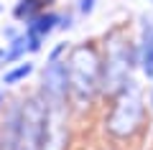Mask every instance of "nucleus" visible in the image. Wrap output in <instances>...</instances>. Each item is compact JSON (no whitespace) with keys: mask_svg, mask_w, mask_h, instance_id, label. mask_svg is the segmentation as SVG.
<instances>
[{"mask_svg":"<svg viewBox=\"0 0 153 150\" xmlns=\"http://www.w3.org/2000/svg\"><path fill=\"white\" fill-rule=\"evenodd\" d=\"M46 117L49 109L46 102H28L26 109L18 115L16 125H13V143L10 150H44L46 140Z\"/></svg>","mask_w":153,"mask_h":150,"instance_id":"nucleus-1","label":"nucleus"},{"mask_svg":"<svg viewBox=\"0 0 153 150\" xmlns=\"http://www.w3.org/2000/svg\"><path fill=\"white\" fill-rule=\"evenodd\" d=\"M66 69H69V92L76 97L79 104L89 102L94 94V86H97V79H100V64H97L94 51L87 46L74 48Z\"/></svg>","mask_w":153,"mask_h":150,"instance_id":"nucleus-2","label":"nucleus"},{"mask_svg":"<svg viewBox=\"0 0 153 150\" xmlns=\"http://www.w3.org/2000/svg\"><path fill=\"white\" fill-rule=\"evenodd\" d=\"M143 115V104H140V92H138L135 81H125L123 97L115 104V112L110 117V130L117 135H130L138 127Z\"/></svg>","mask_w":153,"mask_h":150,"instance_id":"nucleus-3","label":"nucleus"},{"mask_svg":"<svg viewBox=\"0 0 153 150\" xmlns=\"http://www.w3.org/2000/svg\"><path fill=\"white\" fill-rule=\"evenodd\" d=\"M66 92H69V69L66 61L61 64L59 59L51 61L44 71V97L46 107H64Z\"/></svg>","mask_w":153,"mask_h":150,"instance_id":"nucleus-4","label":"nucleus"},{"mask_svg":"<svg viewBox=\"0 0 153 150\" xmlns=\"http://www.w3.org/2000/svg\"><path fill=\"white\" fill-rule=\"evenodd\" d=\"M56 26H69V18H61V16H56V13H38L36 18H31L28 26H26L28 48H31V51H38V48H41V41H44Z\"/></svg>","mask_w":153,"mask_h":150,"instance_id":"nucleus-5","label":"nucleus"},{"mask_svg":"<svg viewBox=\"0 0 153 150\" xmlns=\"http://www.w3.org/2000/svg\"><path fill=\"white\" fill-rule=\"evenodd\" d=\"M38 10H41V0H18V5L13 8V16L18 21H31L38 16Z\"/></svg>","mask_w":153,"mask_h":150,"instance_id":"nucleus-6","label":"nucleus"},{"mask_svg":"<svg viewBox=\"0 0 153 150\" xmlns=\"http://www.w3.org/2000/svg\"><path fill=\"white\" fill-rule=\"evenodd\" d=\"M26 51H31L28 48V38L21 36V38H10V51L5 54V64H13V61H18Z\"/></svg>","mask_w":153,"mask_h":150,"instance_id":"nucleus-7","label":"nucleus"},{"mask_svg":"<svg viewBox=\"0 0 153 150\" xmlns=\"http://www.w3.org/2000/svg\"><path fill=\"white\" fill-rule=\"evenodd\" d=\"M33 71V64H21V66H16V69H10V71H5V76H3V84H18L21 79H26L28 74Z\"/></svg>","mask_w":153,"mask_h":150,"instance_id":"nucleus-8","label":"nucleus"},{"mask_svg":"<svg viewBox=\"0 0 153 150\" xmlns=\"http://www.w3.org/2000/svg\"><path fill=\"white\" fill-rule=\"evenodd\" d=\"M143 69H146L148 76H153V28L148 31L146 38V56H143Z\"/></svg>","mask_w":153,"mask_h":150,"instance_id":"nucleus-9","label":"nucleus"},{"mask_svg":"<svg viewBox=\"0 0 153 150\" xmlns=\"http://www.w3.org/2000/svg\"><path fill=\"white\" fill-rule=\"evenodd\" d=\"M94 5V0H79V8H82V13H89Z\"/></svg>","mask_w":153,"mask_h":150,"instance_id":"nucleus-10","label":"nucleus"},{"mask_svg":"<svg viewBox=\"0 0 153 150\" xmlns=\"http://www.w3.org/2000/svg\"><path fill=\"white\" fill-rule=\"evenodd\" d=\"M61 51H64V46H56V48H54V54H51V61H56V59H59V54H61Z\"/></svg>","mask_w":153,"mask_h":150,"instance_id":"nucleus-11","label":"nucleus"},{"mask_svg":"<svg viewBox=\"0 0 153 150\" xmlns=\"http://www.w3.org/2000/svg\"><path fill=\"white\" fill-rule=\"evenodd\" d=\"M0 104H3V94H0Z\"/></svg>","mask_w":153,"mask_h":150,"instance_id":"nucleus-12","label":"nucleus"},{"mask_svg":"<svg viewBox=\"0 0 153 150\" xmlns=\"http://www.w3.org/2000/svg\"><path fill=\"white\" fill-rule=\"evenodd\" d=\"M0 59H3V51H0Z\"/></svg>","mask_w":153,"mask_h":150,"instance_id":"nucleus-13","label":"nucleus"}]
</instances>
